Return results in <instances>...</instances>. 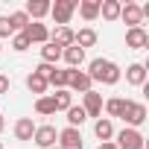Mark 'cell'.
Instances as JSON below:
<instances>
[{"label": "cell", "mask_w": 149, "mask_h": 149, "mask_svg": "<svg viewBox=\"0 0 149 149\" xmlns=\"http://www.w3.org/2000/svg\"><path fill=\"white\" fill-rule=\"evenodd\" d=\"M53 97V102H56V111H67L70 105H73V94L64 88V91H56V94H50Z\"/></svg>", "instance_id": "27"}, {"label": "cell", "mask_w": 149, "mask_h": 149, "mask_svg": "<svg viewBox=\"0 0 149 149\" xmlns=\"http://www.w3.org/2000/svg\"><path fill=\"white\" fill-rule=\"evenodd\" d=\"M67 91L70 94H88L94 91V82L85 70H70V76H67Z\"/></svg>", "instance_id": "6"}, {"label": "cell", "mask_w": 149, "mask_h": 149, "mask_svg": "<svg viewBox=\"0 0 149 149\" xmlns=\"http://www.w3.org/2000/svg\"><path fill=\"white\" fill-rule=\"evenodd\" d=\"M100 15L105 21H120V0H100Z\"/></svg>", "instance_id": "23"}, {"label": "cell", "mask_w": 149, "mask_h": 149, "mask_svg": "<svg viewBox=\"0 0 149 149\" xmlns=\"http://www.w3.org/2000/svg\"><path fill=\"white\" fill-rule=\"evenodd\" d=\"M50 149H58V146H50Z\"/></svg>", "instance_id": "35"}, {"label": "cell", "mask_w": 149, "mask_h": 149, "mask_svg": "<svg viewBox=\"0 0 149 149\" xmlns=\"http://www.w3.org/2000/svg\"><path fill=\"white\" fill-rule=\"evenodd\" d=\"M3 129H6V117L0 114V134H3Z\"/></svg>", "instance_id": "33"}, {"label": "cell", "mask_w": 149, "mask_h": 149, "mask_svg": "<svg viewBox=\"0 0 149 149\" xmlns=\"http://www.w3.org/2000/svg\"><path fill=\"white\" fill-rule=\"evenodd\" d=\"M15 140H32V134H35V123H32V117H18L15 120Z\"/></svg>", "instance_id": "14"}, {"label": "cell", "mask_w": 149, "mask_h": 149, "mask_svg": "<svg viewBox=\"0 0 149 149\" xmlns=\"http://www.w3.org/2000/svg\"><path fill=\"white\" fill-rule=\"evenodd\" d=\"M73 12H76V0H56V3H50V15H53L56 26H67Z\"/></svg>", "instance_id": "2"}, {"label": "cell", "mask_w": 149, "mask_h": 149, "mask_svg": "<svg viewBox=\"0 0 149 149\" xmlns=\"http://www.w3.org/2000/svg\"><path fill=\"white\" fill-rule=\"evenodd\" d=\"M9 35H15V32H12V26H9V18L3 15V18H0V38H9Z\"/></svg>", "instance_id": "30"}, {"label": "cell", "mask_w": 149, "mask_h": 149, "mask_svg": "<svg viewBox=\"0 0 149 149\" xmlns=\"http://www.w3.org/2000/svg\"><path fill=\"white\" fill-rule=\"evenodd\" d=\"M24 35L29 38V44H47V41H50V29H47V24H41V21H29L26 29H24Z\"/></svg>", "instance_id": "10"}, {"label": "cell", "mask_w": 149, "mask_h": 149, "mask_svg": "<svg viewBox=\"0 0 149 149\" xmlns=\"http://www.w3.org/2000/svg\"><path fill=\"white\" fill-rule=\"evenodd\" d=\"M97 38H100V35H97V29H94V26H82L76 35H73V44L82 47V50H88V47H94V44H97Z\"/></svg>", "instance_id": "18"}, {"label": "cell", "mask_w": 149, "mask_h": 149, "mask_svg": "<svg viewBox=\"0 0 149 149\" xmlns=\"http://www.w3.org/2000/svg\"><path fill=\"white\" fill-rule=\"evenodd\" d=\"M126 47H129V50H146V47H149V32H146L143 26L126 29Z\"/></svg>", "instance_id": "11"}, {"label": "cell", "mask_w": 149, "mask_h": 149, "mask_svg": "<svg viewBox=\"0 0 149 149\" xmlns=\"http://www.w3.org/2000/svg\"><path fill=\"white\" fill-rule=\"evenodd\" d=\"M76 9H79V15L91 24V21H97V18H100V0H79Z\"/></svg>", "instance_id": "21"}, {"label": "cell", "mask_w": 149, "mask_h": 149, "mask_svg": "<svg viewBox=\"0 0 149 149\" xmlns=\"http://www.w3.org/2000/svg\"><path fill=\"white\" fill-rule=\"evenodd\" d=\"M61 58H64V64H67L70 70H79V67L85 64V50L76 47V44H73V47H64V50H61Z\"/></svg>", "instance_id": "13"}, {"label": "cell", "mask_w": 149, "mask_h": 149, "mask_svg": "<svg viewBox=\"0 0 149 149\" xmlns=\"http://www.w3.org/2000/svg\"><path fill=\"white\" fill-rule=\"evenodd\" d=\"M26 88H29L32 94H38V97H47V88H50V85H47V79L41 76V73L32 70L29 76H26Z\"/></svg>", "instance_id": "22"}, {"label": "cell", "mask_w": 149, "mask_h": 149, "mask_svg": "<svg viewBox=\"0 0 149 149\" xmlns=\"http://www.w3.org/2000/svg\"><path fill=\"white\" fill-rule=\"evenodd\" d=\"M64 114H67V126H70V129H82V123L88 120V114L82 111V105H70Z\"/></svg>", "instance_id": "24"}, {"label": "cell", "mask_w": 149, "mask_h": 149, "mask_svg": "<svg viewBox=\"0 0 149 149\" xmlns=\"http://www.w3.org/2000/svg\"><path fill=\"white\" fill-rule=\"evenodd\" d=\"M117 149H146V137L140 134V129H123L117 132Z\"/></svg>", "instance_id": "3"}, {"label": "cell", "mask_w": 149, "mask_h": 149, "mask_svg": "<svg viewBox=\"0 0 149 149\" xmlns=\"http://www.w3.org/2000/svg\"><path fill=\"white\" fill-rule=\"evenodd\" d=\"M0 50H3V47H0Z\"/></svg>", "instance_id": "36"}, {"label": "cell", "mask_w": 149, "mask_h": 149, "mask_svg": "<svg viewBox=\"0 0 149 149\" xmlns=\"http://www.w3.org/2000/svg\"><path fill=\"white\" fill-rule=\"evenodd\" d=\"M67 76H70V67H50L47 85H53L56 91H64V88H67Z\"/></svg>", "instance_id": "17"}, {"label": "cell", "mask_w": 149, "mask_h": 149, "mask_svg": "<svg viewBox=\"0 0 149 149\" xmlns=\"http://www.w3.org/2000/svg\"><path fill=\"white\" fill-rule=\"evenodd\" d=\"M56 146H58V149H85V146H82V129H70V126H64V129L58 132Z\"/></svg>", "instance_id": "7"}, {"label": "cell", "mask_w": 149, "mask_h": 149, "mask_svg": "<svg viewBox=\"0 0 149 149\" xmlns=\"http://www.w3.org/2000/svg\"><path fill=\"white\" fill-rule=\"evenodd\" d=\"M29 47H32V44H29V38H26L24 32H15V35H12V50H15V53H26Z\"/></svg>", "instance_id": "29"}, {"label": "cell", "mask_w": 149, "mask_h": 149, "mask_svg": "<svg viewBox=\"0 0 149 149\" xmlns=\"http://www.w3.org/2000/svg\"><path fill=\"white\" fill-rule=\"evenodd\" d=\"M35 114H41V117L56 114V102H53V97H38V100H35Z\"/></svg>", "instance_id": "28"}, {"label": "cell", "mask_w": 149, "mask_h": 149, "mask_svg": "<svg viewBox=\"0 0 149 149\" xmlns=\"http://www.w3.org/2000/svg\"><path fill=\"white\" fill-rule=\"evenodd\" d=\"M82 111H85L88 117L100 120V117H102V94H97V91L82 94Z\"/></svg>", "instance_id": "9"}, {"label": "cell", "mask_w": 149, "mask_h": 149, "mask_svg": "<svg viewBox=\"0 0 149 149\" xmlns=\"http://www.w3.org/2000/svg\"><path fill=\"white\" fill-rule=\"evenodd\" d=\"M126 82H129L132 88H143V85H146V64L132 61V64L126 67Z\"/></svg>", "instance_id": "12"}, {"label": "cell", "mask_w": 149, "mask_h": 149, "mask_svg": "<svg viewBox=\"0 0 149 149\" xmlns=\"http://www.w3.org/2000/svg\"><path fill=\"white\" fill-rule=\"evenodd\" d=\"M24 12L29 21H41L44 15H50V0H26Z\"/></svg>", "instance_id": "15"}, {"label": "cell", "mask_w": 149, "mask_h": 149, "mask_svg": "<svg viewBox=\"0 0 149 149\" xmlns=\"http://www.w3.org/2000/svg\"><path fill=\"white\" fill-rule=\"evenodd\" d=\"M126 105H129V100H123V97H111V100H105V102H102V108H105L108 120H111V117H120V120H123Z\"/></svg>", "instance_id": "19"}, {"label": "cell", "mask_w": 149, "mask_h": 149, "mask_svg": "<svg viewBox=\"0 0 149 149\" xmlns=\"http://www.w3.org/2000/svg\"><path fill=\"white\" fill-rule=\"evenodd\" d=\"M58 58H61V47H56L53 41L41 44V61H44V64H56Z\"/></svg>", "instance_id": "25"}, {"label": "cell", "mask_w": 149, "mask_h": 149, "mask_svg": "<svg viewBox=\"0 0 149 149\" xmlns=\"http://www.w3.org/2000/svg\"><path fill=\"white\" fill-rule=\"evenodd\" d=\"M120 21L132 26H143V15H140V3H132V0H126V3H120Z\"/></svg>", "instance_id": "8"}, {"label": "cell", "mask_w": 149, "mask_h": 149, "mask_svg": "<svg viewBox=\"0 0 149 149\" xmlns=\"http://www.w3.org/2000/svg\"><path fill=\"white\" fill-rule=\"evenodd\" d=\"M56 140H58V129H56V126H50V123H44V126H35L32 143H35L38 149H50V146H56Z\"/></svg>", "instance_id": "5"}, {"label": "cell", "mask_w": 149, "mask_h": 149, "mask_svg": "<svg viewBox=\"0 0 149 149\" xmlns=\"http://www.w3.org/2000/svg\"><path fill=\"white\" fill-rule=\"evenodd\" d=\"M73 35H76V29H70V26H56V29L50 32V41L64 50V47H73Z\"/></svg>", "instance_id": "16"}, {"label": "cell", "mask_w": 149, "mask_h": 149, "mask_svg": "<svg viewBox=\"0 0 149 149\" xmlns=\"http://www.w3.org/2000/svg\"><path fill=\"white\" fill-rule=\"evenodd\" d=\"M85 73L91 76V82H100V85H117V82L123 79L120 64L111 61V58H94V61L88 64Z\"/></svg>", "instance_id": "1"}, {"label": "cell", "mask_w": 149, "mask_h": 149, "mask_svg": "<svg viewBox=\"0 0 149 149\" xmlns=\"http://www.w3.org/2000/svg\"><path fill=\"white\" fill-rule=\"evenodd\" d=\"M97 149H117V146H114V140H105V143H100Z\"/></svg>", "instance_id": "32"}, {"label": "cell", "mask_w": 149, "mask_h": 149, "mask_svg": "<svg viewBox=\"0 0 149 149\" xmlns=\"http://www.w3.org/2000/svg\"><path fill=\"white\" fill-rule=\"evenodd\" d=\"M9 88H12L9 76H6V73H0V97H3V94H9Z\"/></svg>", "instance_id": "31"}, {"label": "cell", "mask_w": 149, "mask_h": 149, "mask_svg": "<svg viewBox=\"0 0 149 149\" xmlns=\"http://www.w3.org/2000/svg\"><path fill=\"white\" fill-rule=\"evenodd\" d=\"M0 149H3V140H0Z\"/></svg>", "instance_id": "34"}, {"label": "cell", "mask_w": 149, "mask_h": 149, "mask_svg": "<svg viewBox=\"0 0 149 149\" xmlns=\"http://www.w3.org/2000/svg\"><path fill=\"white\" fill-rule=\"evenodd\" d=\"M123 123H126V129H140V126L146 123V105H143V102L129 100L126 114H123Z\"/></svg>", "instance_id": "4"}, {"label": "cell", "mask_w": 149, "mask_h": 149, "mask_svg": "<svg viewBox=\"0 0 149 149\" xmlns=\"http://www.w3.org/2000/svg\"><path fill=\"white\" fill-rule=\"evenodd\" d=\"M6 18H9L12 32H24V29H26V24H29V18H26V12H24V9H18V12H12V15H6Z\"/></svg>", "instance_id": "26"}, {"label": "cell", "mask_w": 149, "mask_h": 149, "mask_svg": "<svg viewBox=\"0 0 149 149\" xmlns=\"http://www.w3.org/2000/svg\"><path fill=\"white\" fill-rule=\"evenodd\" d=\"M94 134L100 137V143L111 140V137H114V123H111L108 117H100V120H94Z\"/></svg>", "instance_id": "20"}]
</instances>
